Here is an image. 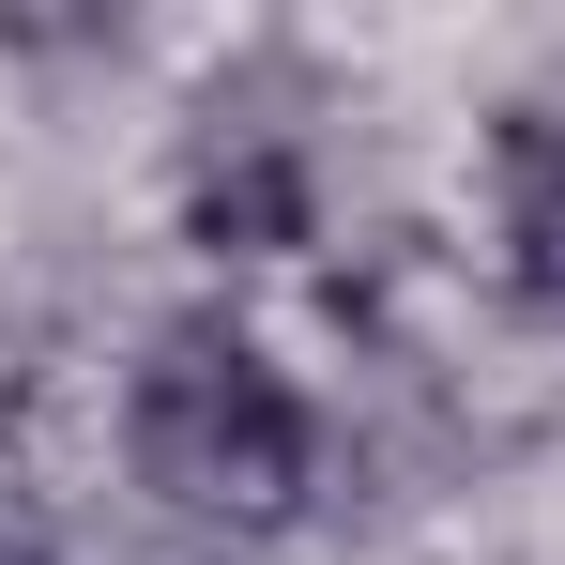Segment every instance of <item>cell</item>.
<instances>
[{
    "label": "cell",
    "mask_w": 565,
    "mask_h": 565,
    "mask_svg": "<svg viewBox=\"0 0 565 565\" xmlns=\"http://www.w3.org/2000/svg\"><path fill=\"white\" fill-rule=\"evenodd\" d=\"M122 459L153 504H184V520H230V535H260L306 504V473H321V428H306V397L290 367L245 337V321H169L138 382H122Z\"/></svg>",
    "instance_id": "6da1fadb"
},
{
    "label": "cell",
    "mask_w": 565,
    "mask_h": 565,
    "mask_svg": "<svg viewBox=\"0 0 565 565\" xmlns=\"http://www.w3.org/2000/svg\"><path fill=\"white\" fill-rule=\"evenodd\" d=\"M489 245H504V290L535 321H565V107L489 122Z\"/></svg>",
    "instance_id": "7a4b0ae2"
},
{
    "label": "cell",
    "mask_w": 565,
    "mask_h": 565,
    "mask_svg": "<svg viewBox=\"0 0 565 565\" xmlns=\"http://www.w3.org/2000/svg\"><path fill=\"white\" fill-rule=\"evenodd\" d=\"M184 214H199V245H245V260L306 245V138L214 107V138H199V169H184Z\"/></svg>",
    "instance_id": "3957f363"
}]
</instances>
